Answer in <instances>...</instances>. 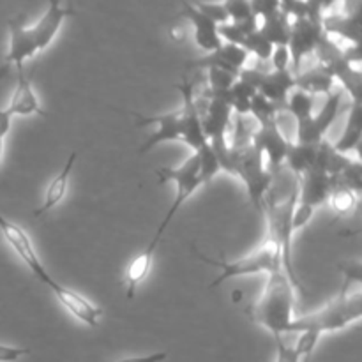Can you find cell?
Returning <instances> with one entry per match:
<instances>
[{
  "mask_svg": "<svg viewBox=\"0 0 362 362\" xmlns=\"http://www.w3.org/2000/svg\"><path fill=\"white\" fill-rule=\"evenodd\" d=\"M9 27V49L6 55V64H14L16 69H23V62L37 55L39 49L34 37L30 34V28L27 27V16L20 13L18 16L11 18L7 21Z\"/></svg>",
  "mask_w": 362,
  "mask_h": 362,
  "instance_id": "8fae6325",
  "label": "cell"
},
{
  "mask_svg": "<svg viewBox=\"0 0 362 362\" xmlns=\"http://www.w3.org/2000/svg\"><path fill=\"white\" fill-rule=\"evenodd\" d=\"M299 202L317 209L324 204L334 187V179L318 168H311L299 177Z\"/></svg>",
  "mask_w": 362,
  "mask_h": 362,
  "instance_id": "9a60e30c",
  "label": "cell"
},
{
  "mask_svg": "<svg viewBox=\"0 0 362 362\" xmlns=\"http://www.w3.org/2000/svg\"><path fill=\"white\" fill-rule=\"evenodd\" d=\"M0 232H2L7 244L13 247L14 253L18 255V258L30 269L34 278L37 279L39 283H42V285H46V281H48L52 276H49L48 271L42 267L41 260H39L37 253H35L34 250V244H32L27 232H25L23 228H20L18 225H14V223H11L9 219L4 218L2 214H0Z\"/></svg>",
  "mask_w": 362,
  "mask_h": 362,
  "instance_id": "ba28073f",
  "label": "cell"
},
{
  "mask_svg": "<svg viewBox=\"0 0 362 362\" xmlns=\"http://www.w3.org/2000/svg\"><path fill=\"white\" fill-rule=\"evenodd\" d=\"M361 134H362L361 101H354L352 106H350L349 120H346L345 129H343L339 140L332 145V148L343 156H349L352 154V152H359Z\"/></svg>",
  "mask_w": 362,
  "mask_h": 362,
  "instance_id": "44dd1931",
  "label": "cell"
},
{
  "mask_svg": "<svg viewBox=\"0 0 362 362\" xmlns=\"http://www.w3.org/2000/svg\"><path fill=\"white\" fill-rule=\"evenodd\" d=\"M156 175H158V184L175 182L177 194H175V198H173L170 209L166 211L163 221L159 223L158 230H156L154 237H152V240L148 243V246L145 247L144 253L138 255V257L131 262L129 267H127L126 297H134L138 285H140V283L148 276L156 247L159 246V243H161L166 228L170 226L172 219L175 218V214L179 212V209L186 204L187 198L193 197V193H197V191L204 186L200 180V163H198L197 152H193V154H191L189 158H187L186 161L179 166V168L161 166V168L156 170Z\"/></svg>",
  "mask_w": 362,
  "mask_h": 362,
  "instance_id": "6da1fadb",
  "label": "cell"
},
{
  "mask_svg": "<svg viewBox=\"0 0 362 362\" xmlns=\"http://www.w3.org/2000/svg\"><path fill=\"white\" fill-rule=\"evenodd\" d=\"M230 173L243 180L251 205L258 212L264 211V202L271 189L272 175L269 173V170H265L264 156L258 152L253 144L244 145L243 148H235V158H233Z\"/></svg>",
  "mask_w": 362,
  "mask_h": 362,
  "instance_id": "5b68a950",
  "label": "cell"
},
{
  "mask_svg": "<svg viewBox=\"0 0 362 362\" xmlns=\"http://www.w3.org/2000/svg\"><path fill=\"white\" fill-rule=\"evenodd\" d=\"M46 286L52 290L53 296L57 297V300L62 304V308L67 313L73 315L76 320L87 324L88 327H98L99 318L103 317L101 308L94 306V304L88 299H85L81 293L74 292L69 286L60 285V283H57L53 278H49L48 281H46Z\"/></svg>",
  "mask_w": 362,
  "mask_h": 362,
  "instance_id": "9c48e42d",
  "label": "cell"
},
{
  "mask_svg": "<svg viewBox=\"0 0 362 362\" xmlns=\"http://www.w3.org/2000/svg\"><path fill=\"white\" fill-rule=\"evenodd\" d=\"M293 306V285L283 271L272 272L267 274V283L262 296L250 308V318L278 339L288 334L290 324L296 318Z\"/></svg>",
  "mask_w": 362,
  "mask_h": 362,
  "instance_id": "7a4b0ae2",
  "label": "cell"
},
{
  "mask_svg": "<svg viewBox=\"0 0 362 362\" xmlns=\"http://www.w3.org/2000/svg\"><path fill=\"white\" fill-rule=\"evenodd\" d=\"M240 46H243V48L246 49L250 55H255L257 59H260V60L271 59V53H272V49H274V46H272L271 42H269L267 39H265L264 35L258 32V28L257 30L250 32Z\"/></svg>",
  "mask_w": 362,
  "mask_h": 362,
  "instance_id": "f1b7e54d",
  "label": "cell"
},
{
  "mask_svg": "<svg viewBox=\"0 0 362 362\" xmlns=\"http://www.w3.org/2000/svg\"><path fill=\"white\" fill-rule=\"evenodd\" d=\"M362 317V292H349L343 288L332 300L315 313L306 317L293 318L288 327V334H300V332H315L322 336L324 332L341 331L349 325L359 322Z\"/></svg>",
  "mask_w": 362,
  "mask_h": 362,
  "instance_id": "3957f363",
  "label": "cell"
},
{
  "mask_svg": "<svg viewBox=\"0 0 362 362\" xmlns=\"http://www.w3.org/2000/svg\"><path fill=\"white\" fill-rule=\"evenodd\" d=\"M251 144L258 148L262 156L267 158V163L271 168L276 166H281V163L286 159L288 154L290 141L286 140L285 134L281 133V127H279V119L274 122L264 124V126L258 127L257 133L253 134V141Z\"/></svg>",
  "mask_w": 362,
  "mask_h": 362,
  "instance_id": "4fadbf2b",
  "label": "cell"
},
{
  "mask_svg": "<svg viewBox=\"0 0 362 362\" xmlns=\"http://www.w3.org/2000/svg\"><path fill=\"white\" fill-rule=\"evenodd\" d=\"M207 71H209V85H211L212 95H225L237 80L235 74L228 73V71L225 69L209 67Z\"/></svg>",
  "mask_w": 362,
  "mask_h": 362,
  "instance_id": "f546056e",
  "label": "cell"
},
{
  "mask_svg": "<svg viewBox=\"0 0 362 362\" xmlns=\"http://www.w3.org/2000/svg\"><path fill=\"white\" fill-rule=\"evenodd\" d=\"M276 362H300V357L293 346L285 345L283 338L276 339Z\"/></svg>",
  "mask_w": 362,
  "mask_h": 362,
  "instance_id": "d590c367",
  "label": "cell"
},
{
  "mask_svg": "<svg viewBox=\"0 0 362 362\" xmlns=\"http://www.w3.org/2000/svg\"><path fill=\"white\" fill-rule=\"evenodd\" d=\"M250 53L243 48V46L232 45V42H223L216 52L209 53L204 59L197 60L194 66L200 67H218V69H225L228 73L239 76V73L247 67V60H250Z\"/></svg>",
  "mask_w": 362,
  "mask_h": 362,
  "instance_id": "2e32d148",
  "label": "cell"
},
{
  "mask_svg": "<svg viewBox=\"0 0 362 362\" xmlns=\"http://www.w3.org/2000/svg\"><path fill=\"white\" fill-rule=\"evenodd\" d=\"M230 115H232V108L226 103L225 95H212L211 103L207 106V112H205V117L200 119L202 131H204L207 141L218 140V138H226Z\"/></svg>",
  "mask_w": 362,
  "mask_h": 362,
  "instance_id": "d6986e66",
  "label": "cell"
},
{
  "mask_svg": "<svg viewBox=\"0 0 362 362\" xmlns=\"http://www.w3.org/2000/svg\"><path fill=\"white\" fill-rule=\"evenodd\" d=\"M313 216H315V207H311V205L308 204H300V202L297 200L296 207H293L292 211V232L296 233L299 232V230H303L306 225H310Z\"/></svg>",
  "mask_w": 362,
  "mask_h": 362,
  "instance_id": "d6a6232c",
  "label": "cell"
},
{
  "mask_svg": "<svg viewBox=\"0 0 362 362\" xmlns=\"http://www.w3.org/2000/svg\"><path fill=\"white\" fill-rule=\"evenodd\" d=\"M296 88V76L292 71H271V73H262L260 80L257 83V90L262 95L285 110L286 98L290 92Z\"/></svg>",
  "mask_w": 362,
  "mask_h": 362,
  "instance_id": "e0dca14e",
  "label": "cell"
},
{
  "mask_svg": "<svg viewBox=\"0 0 362 362\" xmlns=\"http://www.w3.org/2000/svg\"><path fill=\"white\" fill-rule=\"evenodd\" d=\"M334 78L329 73L325 66H317L313 69L306 71V73L296 74V87L303 88L304 92L311 94L315 98L317 94L329 95L334 90Z\"/></svg>",
  "mask_w": 362,
  "mask_h": 362,
  "instance_id": "7402d4cb",
  "label": "cell"
},
{
  "mask_svg": "<svg viewBox=\"0 0 362 362\" xmlns=\"http://www.w3.org/2000/svg\"><path fill=\"white\" fill-rule=\"evenodd\" d=\"M168 359V352H154L148 356H138V357H124V359L113 361V362H165Z\"/></svg>",
  "mask_w": 362,
  "mask_h": 362,
  "instance_id": "f35d334b",
  "label": "cell"
},
{
  "mask_svg": "<svg viewBox=\"0 0 362 362\" xmlns=\"http://www.w3.org/2000/svg\"><path fill=\"white\" fill-rule=\"evenodd\" d=\"M357 194L354 189L346 186H339V184H334L331 194H329L327 200H331L332 211L338 216H349L356 211L357 207Z\"/></svg>",
  "mask_w": 362,
  "mask_h": 362,
  "instance_id": "484cf974",
  "label": "cell"
},
{
  "mask_svg": "<svg viewBox=\"0 0 362 362\" xmlns=\"http://www.w3.org/2000/svg\"><path fill=\"white\" fill-rule=\"evenodd\" d=\"M46 2H48V7L37 20V23L28 27L39 52H45L57 37L64 21L69 16H74V11L71 7H64L60 0H46Z\"/></svg>",
  "mask_w": 362,
  "mask_h": 362,
  "instance_id": "7c38bea8",
  "label": "cell"
},
{
  "mask_svg": "<svg viewBox=\"0 0 362 362\" xmlns=\"http://www.w3.org/2000/svg\"><path fill=\"white\" fill-rule=\"evenodd\" d=\"M180 16L186 18L193 27L194 42L200 49L205 53H212L223 45V39L219 35V27L212 20H209L204 13L194 7V4L182 2V9H180Z\"/></svg>",
  "mask_w": 362,
  "mask_h": 362,
  "instance_id": "5bb4252c",
  "label": "cell"
},
{
  "mask_svg": "<svg viewBox=\"0 0 362 362\" xmlns=\"http://www.w3.org/2000/svg\"><path fill=\"white\" fill-rule=\"evenodd\" d=\"M197 156H198V163H200V180L204 186H207V184H211L212 180L216 179V175L221 172L218 156H216V152L212 151L209 141L200 148V151H197Z\"/></svg>",
  "mask_w": 362,
  "mask_h": 362,
  "instance_id": "83f0119b",
  "label": "cell"
},
{
  "mask_svg": "<svg viewBox=\"0 0 362 362\" xmlns=\"http://www.w3.org/2000/svg\"><path fill=\"white\" fill-rule=\"evenodd\" d=\"M177 90L182 94V108H180V115H182V136H180V140L197 152L207 144V138H205L204 131H202V117L198 113L197 105H194L193 83L187 78H184L182 83L177 85Z\"/></svg>",
  "mask_w": 362,
  "mask_h": 362,
  "instance_id": "30bf717a",
  "label": "cell"
},
{
  "mask_svg": "<svg viewBox=\"0 0 362 362\" xmlns=\"http://www.w3.org/2000/svg\"><path fill=\"white\" fill-rule=\"evenodd\" d=\"M285 110L292 113L297 124L304 122V120H308L313 115V95L304 92L303 88L296 87L290 92L288 98H286Z\"/></svg>",
  "mask_w": 362,
  "mask_h": 362,
  "instance_id": "d4e9b609",
  "label": "cell"
},
{
  "mask_svg": "<svg viewBox=\"0 0 362 362\" xmlns=\"http://www.w3.org/2000/svg\"><path fill=\"white\" fill-rule=\"evenodd\" d=\"M318 339H320V336L315 334V332H300L299 339H297V343L293 345V350H296L297 356L300 357V361L310 359L313 350L317 349Z\"/></svg>",
  "mask_w": 362,
  "mask_h": 362,
  "instance_id": "836d02e7",
  "label": "cell"
},
{
  "mask_svg": "<svg viewBox=\"0 0 362 362\" xmlns=\"http://www.w3.org/2000/svg\"><path fill=\"white\" fill-rule=\"evenodd\" d=\"M11 120L13 115L6 110H0V165H2V152H4V138L7 136L11 129Z\"/></svg>",
  "mask_w": 362,
  "mask_h": 362,
  "instance_id": "74e56055",
  "label": "cell"
},
{
  "mask_svg": "<svg viewBox=\"0 0 362 362\" xmlns=\"http://www.w3.org/2000/svg\"><path fill=\"white\" fill-rule=\"evenodd\" d=\"M223 6L228 11L230 21H235V23H240V21L253 20V13H251L250 0H223Z\"/></svg>",
  "mask_w": 362,
  "mask_h": 362,
  "instance_id": "1f68e13d",
  "label": "cell"
},
{
  "mask_svg": "<svg viewBox=\"0 0 362 362\" xmlns=\"http://www.w3.org/2000/svg\"><path fill=\"white\" fill-rule=\"evenodd\" d=\"M341 90H332L331 94L325 95V103L317 115H311L304 122L297 124V140L296 144L303 145H320L324 141L325 133L332 122L338 117L339 108H341Z\"/></svg>",
  "mask_w": 362,
  "mask_h": 362,
  "instance_id": "8992f818",
  "label": "cell"
},
{
  "mask_svg": "<svg viewBox=\"0 0 362 362\" xmlns=\"http://www.w3.org/2000/svg\"><path fill=\"white\" fill-rule=\"evenodd\" d=\"M18 71V83L16 88L13 92V98H11L9 106H7V112L13 117H30V115H41L46 117V112L39 105L37 94L32 88V83L28 81V78L25 76L23 69Z\"/></svg>",
  "mask_w": 362,
  "mask_h": 362,
  "instance_id": "ac0fdd59",
  "label": "cell"
},
{
  "mask_svg": "<svg viewBox=\"0 0 362 362\" xmlns=\"http://www.w3.org/2000/svg\"><path fill=\"white\" fill-rule=\"evenodd\" d=\"M76 158H78V152L76 151L71 152L69 158H67V161H66V165H64V168L60 170L59 175H55V179H53L52 182H49V186L46 187L42 204H41V207L35 209L34 218H39V216L46 214V212L52 211V209H55L57 205L64 200V197H66V193H67L69 177H71V173H73L74 163H76Z\"/></svg>",
  "mask_w": 362,
  "mask_h": 362,
  "instance_id": "ffe728a7",
  "label": "cell"
},
{
  "mask_svg": "<svg viewBox=\"0 0 362 362\" xmlns=\"http://www.w3.org/2000/svg\"><path fill=\"white\" fill-rule=\"evenodd\" d=\"M7 71H9V64H4V66H0V81H2L4 78H6Z\"/></svg>",
  "mask_w": 362,
  "mask_h": 362,
  "instance_id": "ab89813d",
  "label": "cell"
},
{
  "mask_svg": "<svg viewBox=\"0 0 362 362\" xmlns=\"http://www.w3.org/2000/svg\"><path fill=\"white\" fill-rule=\"evenodd\" d=\"M279 112H283L278 105H274L272 101H269L265 95H262L260 92L253 95L250 105V113H253L255 119L258 120L260 126L269 122H274V120L279 119Z\"/></svg>",
  "mask_w": 362,
  "mask_h": 362,
  "instance_id": "4316f807",
  "label": "cell"
},
{
  "mask_svg": "<svg viewBox=\"0 0 362 362\" xmlns=\"http://www.w3.org/2000/svg\"><path fill=\"white\" fill-rule=\"evenodd\" d=\"M257 92L258 90L253 85L237 76L235 83H233L232 87H230V90L225 94V99L230 105V108H232V112L235 110L239 115H246V113H250L251 99H253V95L257 94Z\"/></svg>",
  "mask_w": 362,
  "mask_h": 362,
  "instance_id": "cb8c5ba5",
  "label": "cell"
},
{
  "mask_svg": "<svg viewBox=\"0 0 362 362\" xmlns=\"http://www.w3.org/2000/svg\"><path fill=\"white\" fill-rule=\"evenodd\" d=\"M194 7H197L200 13H204L209 20L214 21L218 27L230 21L228 11L223 6V2H194Z\"/></svg>",
  "mask_w": 362,
  "mask_h": 362,
  "instance_id": "4dcf8cb0",
  "label": "cell"
},
{
  "mask_svg": "<svg viewBox=\"0 0 362 362\" xmlns=\"http://www.w3.org/2000/svg\"><path fill=\"white\" fill-rule=\"evenodd\" d=\"M30 349H20V346L0 345V362H16L21 357L28 356Z\"/></svg>",
  "mask_w": 362,
  "mask_h": 362,
  "instance_id": "8d00e7d4",
  "label": "cell"
},
{
  "mask_svg": "<svg viewBox=\"0 0 362 362\" xmlns=\"http://www.w3.org/2000/svg\"><path fill=\"white\" fill-rule=\"evenodd\" d=\"M197 257L200 258L204 264L214 265V267L219 269V274L216 276L214 281L209 285V290L216 288V286L223 285V283H226L228 279L233 278H243V276L253 274H272V272L283 271L279 247L276 246L271 239L265 240L262 246H258L257 250L247 253L246 257H240L233 262L225 260V258H221V260L218 258V260H216V258L205 257L200 251H197Z\"/></svg>",
  "mask_w": 362,
  "mask_h": 362,
  "instance_id": "277c9868",
  "label": "cell"
},
{
  "mask_svg": "<svg viewBox=\"0 0 362 362\" xmlns=\"http://www.w3.org/2000/svg\"><path fill=\"white\" fill-rule=\"evenodd\" d=\"M318 147L320 145H303V144H290L288 154L285 161H288L290 170L296 177H300L308 170L315 168L318 156Z\"/></svg>",
  "mask_w": 362,
  "mask_h": 362,
  "instance_id": "603a6c76",
  "label": "cell"
},
{
  "mask_svg": "<svg viewBox=\"0 0 362 362\" xmlns=\"http://www.w3.org/2000/svg\"><path fill=\"white\" fill-rule=\"evenodd\" d=\"M126 113H129L134 119V124L138 127L144 126H156L158 129L151 134V136L145 140V144L138 148L140 154L152 151L154 147H158L159 144H165V141H173L180 140L182 136V115H180V110L175 112L163 113V115H144L140 112H131L126 110Z\"/></svg>",
  "mask_w": 362,
  "mask_h": 362,
  "instance_id": "52a82bcc",
  "label": "cell"
},
{
  "mask_svg": "<svg viewBox=\"0 0 362 362\" xmlns=\"http://www.w3.org/2000/svg\"><path fill=\"white\" fill-rule=\"evenodd\" d=\"M271 62L274 69L272 71H290V49L286 45L274 46L271 53Z\"/></svg>",
  "mask_w": 362,
  "mask_h": 362,
  "instance_id": "e575fe53",
  "label": "cell"
}]
</instances>
